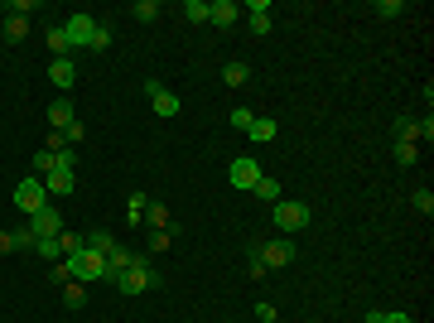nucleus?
I'll list each match as a JSON object with an SVG mask.
<instances>
[{
  "instance_id": "nucleus-1",
  "label": "nucleus",
  "mask_w": 434,
  "mask_h": 323,
  "mask_svg": "<svg viewBox=\"0 0 434 323\" xmlns=\"http://www.w3.org/2000/svg\"><path fill=\"white\" fill-rule=\"evenodd\" d=\"M116 290H121V295L160 290V275H155V266H150V251H131V266H126V275H116Z\"/></svg>"
},
{
  "instance_id": "nucleus-16",
  "label": "nucleus",
  "mask_w": 434,
  "mask_h": 323,
  "mask_svg": "<svg viewBox=\"0 0 434 323\" xmlns=\"http://www.w3.org/2000/svg\"><path fill=\"white\" fill-rule=\"evenodd\" d=\"M145 222H150V232H169V227H179V222L169 217L164 203H150V208H145Z\"/></svg>"
},
{
  "instance_id": "nucleus-39",
  "label": "nucleus",
  "mask_w": 434,
  "mask_h": 323,
  "mask_svg": "<svg viewBox=\"0 0 434 323\" xmlns=\"http://www.w3.org/2000/svg\"><path fill=\"white\" fill-rule=\"evenodd\" d=\"M246 270H251V275H256V280H261V275H266V266H261V256H256V246H246Z\"/></svg>"
},
{
  "instance_id": "nucleus-26",
  "label": "nucleus",
  "mask_w": 434,
  "mask_h": 323,
  "mask_svg": "<svg viewBox=\"0 0 434 323\" xmlns=\"http://www.w3.org/2000/svg\"><path fill=\"white\" fill-rule=\"evenodd\" d=\"M63 304H68V309H82V304H87V285H63Z\"/></svg>"
},
{
  "instance_id": "nucleus-8",
  "label": "nucleus",
  "mask_w": 434,
  "mask_h": 323,
  "mask_svg": "<svg viewBox=\"0 0 434 323\" xmlns=\"http://www.w3.org/2000/svg\"><path fill=\"white\" fill-rule=\"evenodd\" d=\"M145 92H150V102H155V116H164V121H174V116L184 111V102H179L169 87H160V82H145Z\"/></svg>"
},
{
  "instance_id": "nucleus-31",
  "label": "nucleus",
  "mask_w": 434,
  "mask_h": 323,
  "mask_svg": "<svg viewBox=\"0 0 434 323\" xmlns=\"http://www.w3.org/2000/svg\"><path fill=\"white\" fill-rule=\"evenodd\" d=\"M54 169H78V150H73V145H63V150L54 155Z\"/></svg>"
},
{
  "instance_id": "nucleus-38",
  "label": "nucleus",
  "mask_w": 434,
  "mask_h": 323,
  "mask_svg": "<svg viewBox=\"0 0 434 323\" xmlns=\"http://www.w3.org/2000/svg\"><path fill=\"white\" fill-rule=\"evenodd\" d=\"M251 121H256V116L246 107H232V126H237V131H251Z\"/></svg>"
},
{
  "instance_id": "nucleus-28",
  "label": "nucleus",
  "mask_w": 434,
  "mask_h": 323,
  "mask_svg": "<svg viewBox=\"0 0 434 323\" xmlns=\"http://www.w3.org/2000/svg\"><path fill=\"white\" fill-rule=\"evenodd\" d=\"M58 246H63V256H78L82 246H87V237H73V232H58Z\"/></svg>"
},
{
  "instance_id": "nucleus-18",
  "label": "nucleus",
  "mask_w": 434,
  "mask_h": 323,
  "mask_svg": "<svg viewBox=\"0 0 434 323\" xmlns=\"http://www.w3.org/2000/svg\"><path fill=\"white\" fill-rule=\"evenodd\" d=\"M126 266H131V251L116 246V251L107 256V280H111V285H116V275H126Z\"/></svg>"
},
{
  "instance_id": "nucleus-4",
  "label": "nucleus",
  "mask_w": 434,
  "mask_h": 323,
  "mask_svg": "<svg viewBox=\"0 0 434 323\" xmlns=\"http://www.w3.org/2000/svg\"><path fill=\"white\" fill-rule=\"evenodd\" d=\"M68 266H73V280H82V285L107 280V256H97V251H87V246H82L78 256H68Z\"/></svg>"
},
{
  "instance_id": "nucleus-33",
  "label": "nucleus",
  "mask_w": 434,
  "mask_h": 323,
  "mask_svg": "<svg viewBox=\"0 0 434 323\" xmlns=\"http://www.w3.org/2000/svg\"><path fill=\"white\" fill-rule=\"evenodd\" d=\"M126 208H131V222H145V208H150V198H145V193H131V203H126Z\"/></svg>"
},
{
  "instance_id": "nucleus-41",
  "label": "nucleus",
  "mask_w": 434,
  "mask_h": 323,
  "mask_svg": "<svg viewBox=\"0 0 434 323\" xmlns=\"http://www.w3.org/2000/svg\"><path fill=\"white\" fill-rule=\"evenodd\" d=\"M63 145H68V140H63V131H49V140H44V150H49V155H58Z\"/></svg>"
},
{
  "instance_id": "nucleus-44",
  "label": "nucleus",
  "mask_w": 434,
  "mask_h": 323,
  "mask_svg": "<svg viewBox=\"0 0 434 323\" xmlns=\"http://www.w3.org/2000/svg\"><path fill=\"white\" fill-rule=\"evenodd\" d=\"M0 251H15V232H0Z\"/></svg>"
},
{
  "instance_id": "nucleus-15",
  "label": "nucleus",
  "mask_w": 434,
  "mask_h": 323,
  "mask_svg": "<svg viewBox=\"0 0 434 323\" xmlns=\"http://www.w3.org/2000/svg\"><path fill=\"white\" fill-rule=\"evenodd\" d=\"M246 15H251V34H261V39L271 34V5H266V0H251Z\"/></svg>"
},
{
  "instance_id": "nucleus-13",
  "label": "nucleus",
  "mask_w": 434,
  "mask_h": 323,
  "mask_svg": "<svg viewBox=\"0 0 434 323\" xmlns=\"http://www.w3.org/2000/svg\"><path fill=\"white\" fill-rule=\"evenodd\" d=\"M44 189H49V198H68V193L78 189V174H73V169H54V174L44 179Z\"/></svg>"
},
{
  "instance_id": "nucleus-6",
  "label": "nucleus",
  "mask_w": 434,
  "mask_h": 323,
  "mask_svg": "<svg viewBox=\"0 0 434 323\" xmlns=\"http://www.w3.org/2000/svg\"><path fill=\"white\" fill-rule=\"evenodd\" d=\"M92 29H97V15H68L63 34H68V49H73V54L92 49Z\"/></svg>"
},
{
  "instance_id": "nucleus-21",
  "label": "nucleus",
  "mask_w": 434,
  "mask_h": 323,
  "mask_svg": "<svg viewBox=\"0 0 434 323\" xmlns=\"http://www.w3.org/2000/svg\"><path fill=\"white\" fill-rule=\"evenodd\" d=\"M131 15H136L140 25H155V20H160V0H136Z\"/></svg>"
},
{
  "instance_id": "nucleus-43",
  "label": "nucleus",
  "mask_w": 434,
  "mask_h": 323,
  "mask_svg": "<svg viewBox=\"0 0 434 323\" xmlns=\"http://www.w3.org/2000/svg\"><path fill=\"white\" fill-rule=\"evenodd\" d=\"M256 319H261V323H275V304H256Z\"/></svg>"
},
{
  "instance_id": "nucleus-2",
  "label": "nucleus",
  "mask_w": 434,
  "mask_h": 323,
  "mask_svg": "<svg viewBox=\"0 0 434 323\" xmlns=\"http://www.w3.org/2000/svg\"><path fill=\"white\" fill-rule=\"evenodd\" d=\"M271 222L280 227V232H304V227H309V203L280 198V203H271Z\"/></svg>"
},
{
  "instance_id": "nucleus-19",
  "label": "nucleus",
  "mask_w": 434,
  "mask_h": 323,
  "mask_svg": "<svg viewBox=\"0 0 434 323\" xmlns=\"http://www.w3.org/2000/svg\"><path fill=\"white\" fill-rule=\"evenodd\" d=\"M246 78H251V68H246L242 58H232V63L222 68V82H227V87H246Z\"/></svg>"
},
{
  "instance_id": "nucleus-40",
  "label": "nucleus",
  "mask_w": 434,
  "mask_h": 323,
  "mask_svg": "<svg viewBox=\"0 0 434 323\" xmlns=\"http://www.w3.org/2000/svg\"><path fill=\"white\" fill-rule=\"evenodd\" d=\"M82 135H87V131H82V121H73V126H63V140H68V145H82Z\"/></svg>"
},
{
  "instance_id": "nucleus-22",
  "label": "nucleus",
  "mask_w": 434,
  "mask_h": 323,
  "mask_svg": "<svg viewBox=\"0 0 434 323\" xmlns=\"http://www.w3.org/2000/svg\"><path fill=\"white\" fill-rule=\"evenodd\" d=\"M25 34H29V20H25V15H10V20H5V44H20Z\"/></svg>"
},
{
  "instance_id": "nucleus-30",
  "label": "nucleus",
  "mask_w": 434,
  "mask_h": 323,
  "mask_svg": "<svg viewBox=\"0 0 434 323\" xmlns=\"http://www.w3.org/2000/svg\"><path fill=\"white\" fill-rule=\"evenodd\" d=\"M184 15H189L193 25H208V0H189V5H184Z\"/></svg>"
},
{
  "instance_id": "nucleus-36",
  "label": "nucleus",
  "mask_w": 434,
  "mask_h": 323,
  "mask_svg": "<svg viewBox=\"0 0 434 323\" xmlns=\"http://www.w3.org/2000/svg\"><path fill=\"white\" fill-rule=\"evenodd\" d=\"M174 237H179V227H169V232H155V237H150V246H155V251H169V246H174Z\"/></svg>"
},
{
  "instance_id": "nucleus-17",
  "label": "nucleus",
  "mask_w": 434,
  "mask_h": 323,
  "mask_svg": "<svg viewBox=\"0 0 434 323\" xmlns=\"http://www.w3.org/2000/svg\"><path fill=\"white\" fill-rule=\"evenodd\" d=\"M251 140H256V145H266V140H275V135H280V126H275L271 116H256V121H251Z\"/></svg>"
},
{
  "instance_id": "nucleus-20",
  "label": "nucleus",
  "mask_w": 434,
  "mask_h": 323,
  "mask_svg": "<svg viewBox=\"0 0 434 323\" xmlns=\"http://www.w3.org/2000/svg\"><path fill=\"white\" fill-rule=\"evenodd\" d=\"M256 198H266V203H280V179H271V174H261V179H256Z\"/></svg>"
},
{
  "instance_id": "nucleus-32",
  "label": "nucleus",
  "mask_w": 434,
  "mask_h": 323,
  "mask_svg": "<svg viewBox=\"0 0 434 323\" xmlns=\"http://www.w3.org/2000/svg\"><path fill=\"white\" fill-rule=\"evenodd\" d=\"M410 203H415V213H425V217L434 213V193H430V189H415V198H410Z\"/></svg>"
},
{
  "instance_id": "nucleus-12",
  "label": "nucleus",
  "mask_w": 434,
  "mask_h": 323,
  "mask_svg": "<svg viewBox=\"0 0 434 323\" xmlns=\"http://www.w3.org/2000/svg\"><path fill=\"white\" fill-rule=\"evenodd\" d=\"M237 15H242L237 0H213V5H208V25H217V29H232V25H237Z\"/></svg>"
},
{
  "instance_id": "nucleus-35",
  "label": "nucleus",
  "mask_w": 434,
  "mask_h": 323,
  "mask_svg": "<svg viewBox=\"0 0 434 323\" xmlns=\"http://www.w3.org/2000/svg\"><path fill=\"white\" fill-rule=\"evenodd\" d=\"M92 49H97V54H102V49H111V29L102 25V20H97V29H92Z\"/></svg>"
},
{
  "instance_id": "nucleus-42",
  "label": "nucleus",
  "mask_w": 434,
  "mask_h": 323,
  "mask_svg": "<svg viewBox=\"0 0 434 323\" xmlns=\"http://www.w3.org/2000/svg\"><path fill=\"white\" fill-rule=\"evenodd\" d=\"M54 280H73V266H68V256H63V261H54Z\"/></svg>"
},
{
  "instance_id": "nucleus-27",
  "label": "nucleus",
  "mask_w": 434,
  "mask_h": 323,
  "mask_svg": "<svg viewBox=\"0 0 434 323\" xmlns=\"http://www.w3.org/2000/svg\"><path fill=\"white\" fill-rule=\"evenodd\" d=\"M396 164H420V145H406V140H396Z\"/></svg>"
},
{
  "instance_id": "nucleus-37",
  "label": "nucleus",
  "mask_w": 434,
  "mask_h": 323,
  "mask_svg": "<svg viewBox=\"0 0 434 323\" xmlns=\"http://www.w3.org/2000/svg\"><path fill=\"white\" fill-rule=\"evenodd\" d=\"M367 323H410V314H381V309H372Z\"/></svg>"
},
{
  "instance_id": "nucleus-3",
  "label": "nucleus",
  "mask_w": 434,
  "mask_h": 323,
  "mask_svg": "<svg viewBox=\"0 0 434 323\" xmlns=\"http://www.w3.org/2000/svg\"><path fill=\"white\" fill-rule=\"evenodd\" d=\"M15 208H20V213H39V208H49V189H44V179H34V174H29V179H20V184H15Z\"/></svg>"
},
{
  "instance_id": "nucleus-10",
  "label": "nucleus",
  "mask_w": 434,
  "mask_h": 323,
  "mask_svg": "<svg viewBox=\"0 0 434 323\" xmlns=\"http://www.w3.org/2000/svg\"><path fill=\"white\" fill-rule=\"evenodd\" d=\"M49 82L63 87V97H68V92L78 87V63H73V58H54V63H49Z\"/></svg>"
},
{
  "instance_id": "nucleus-23",
  "label": "nucleus",
  "mask_w": 434,
  "mask_h": 323,
  "mask_svg": "<svg viewBox=\"0 0 434 323\" xmlns=\"http://www.w3.org/2000/svg\"><path fill=\"white\" fill-rule=\"evenodd\" d=\"M44 39H49V49H54L58 58H73V49H68V34H63V25H54L49 34H44Z\"/></svg>"
},
{
  "instance_id": "nucleus-11",
  "label": "nucleus",
  "mask_w": 434,
  "mask_h": 323,
  "mask_svg": "<svg viewBox=\"0 0 434 323\" xmlns=\"http://www.w3.org/2000/svg\"><path fill=\"white\" fill-rule=\"evenodd\" d=\"M29 227H34V237H58L63 232V213L58 208H39V213L29 217Z\"/></svg>"
},
{
  "instance_id": "nucleus-14",
  "label": "nucleus",
  "mask_w": 434,
  "mask_h": 323,
  "mask_svg": "<svg viewBox=\"0 0 434 323\" xmlns=\"http://www.w3.org/2000/svg\"><path fill=\"white\" fill-rule=\"evenodd\" d=\"M78 121V111H73V97H54V107H49V126L63 131V126H73Z\"/></svg>"
},
{
  "instance_id": "nucleus-5",
  "label": "nucleus",
  "mask_w": 434,
  "mask_h": 323,
  "mask_svg": "<svg viewBox=\"0 0 434 323\" xmlns=\"http://www.w3.org/2000/svg\"><path fill=\"white\" fill-rule=\"evenodd\" d=\"M256 256H261L266 270H285L295 261V242H290V237H280V242H256Z\"/></svg>"
},
{
  "instance_id": "nucleus-9",
  "label": "nucleus",
  "mask_w": 434,
  "mask_h": 323,
  "mask_svg": "<svg viewBox=\"0 0 434 323\" xmlns=\"http://www.w3.org/2000/svg\"><path fill=\"white\" fill-rule=\"evenodd\" d=\"M227 174H232V189H256V179H261V164L251 160V155H242V160H232V169H227Z\"/></svg>"
},
{
  "instance_id": "nucleus-34",
  "label": "nucleus",
  "mask_w": 434,
  "mask_h": 323,
  "mask_svg": "<svg viewBox=\"0 0 434 323\" xmlns=\"http://www.w3.org/2000/svg\"><path fill=\"white\" fill-rule=\"evenodd\" d=\"M377 15H386V20L406 15V0H377Z\"/></svg>"
},
{
  "instance_id": "nucleus-24",
  "label": "nucleus",
  "mask_w": 434,
  "mask_h": 323,
  "mask_svg": "<svg viewBox=\"0 0 434 323\" xmlns=\"http://www.w3.org/2000/svg\"><path fill=\"white\" fill-rule=\"evenodd\" d=\"M87 251H97V256H111V251H116V237H111V232H92V237H87Z\"/></svg>"
},
{
  "instance_id": "nucleus-25",
  "label": "nucleus",
  "mask_w": 434,
  "mask_h": 323,
  "mask_svg": "<svg viewBox=\"0 0 434 323\" xmlns=\"http://www.w3.org/2000/svg\"><path fill=\"white\" fill-rule=\"evenodd\" d=\"M34 251H39L49 266H54V261H63V246H58V237H39V246H34Z\"/></svg>"
},
{
  "instance_id": "nucleus-29",
  "label": "nucleus",
  "mask_w": 434,
  "mask_h": 323,
  "mask_svg": "<svg viewBox=\"0 0 434 323\" xmlns=\"http://www.w3.org/2000/svg\"><path fill=\"white\" fill-rule=\"evenodd\" d=\"M34 246H39V237H34V227H20V232H15V251H34Z\"/></svg>"
},
{
  "instance_id": "nucleus-7",
  "label": "nucleus",
  "mask_w": 434,
  "mask_h": 323,
  "mask_svg": "<svg viewBox=\"0 0 434 323\" xmlns=\"http://www.w3.org/2000/svg\"><path fill=\"white\" fill-rule=\"evenodd\" d=\"M396 140H406V145H420V140H425V145H430V140H434V121H430V116H425V121L401 116V121H396Z\"/></svg>"
}]
</instances>
